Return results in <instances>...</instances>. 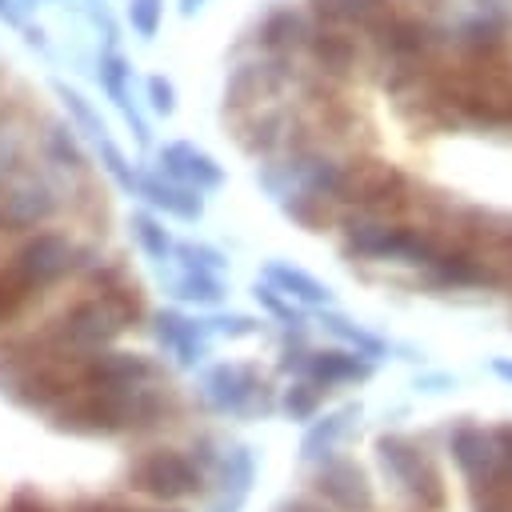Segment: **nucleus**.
<instances>
[{
  "label": "nucleus",
  "mask_w": 512,
  "mask_h": 512,
  "mask_svg": "<svg viewBox=\"0 0 512 512\" xmlns=\"http://www.w3.org/2000/svg\"><path fill=\"white\" fill-rule=\"evenodd\" d=\"M96 84L100 92L116 104V112L124 116V124L132 128V136L140 144H152V132H148V120L140 116L136 100H132V60L120 52V44H104L96 52Z\"/></svg>",
  "instance_id": "obj_15"
},
{
  "label": "nucleus",
  "mask_w": 512,
  "mask_h": 512,
  "mask_svg": "<svg viewBox=\"0 0 512 512\" xmlns=\"http://www.w3.org/2000/svg\"><path fill=\"white\" fill-rule=\"evenodd\" d=\"M152 332H156L160 348H168V352L176 356L180 368H196V364L212 352V340H216L204 320L184 316L180 308H160V312H152Z\"/></svg>",
  "instance_id": "obj_19"
},
{
  "label": "nucleus",
  "mask_w": 512,
  "mask_h": 512,
  "mask_svg": "<svg viewBox=\"0 0 512 512\" xmlns=\"http://www.w3.org/2000/svg\"><path fill=\"white\" fill-rule=\"evenodd\" d=\"M176 408L168 388H156L152 380L144 384H108V388H76L64 396L48 416L52 432L64 436H124V432H144L168 420Z\"/></svg>",
  "instance_id": "obj_1"
},
{
  "label": "nucleus",
  "mask_w": 512,
  "mask_h": 512,
  "mask_svg": "<svg viewBox=\"0 0 512 512\" xmlns=\"http://www.w3.org/2000/svg\"><path fill=\"white\" fill-rule=\"evenodd\" d=\"M36 4H40V0H20V8H24V12H32Z\"/></svg>",
  "instance_id": "obj_47"
},
{
  "label": "nucleus",
  "mask_w": 512,
  "mask_h": 512,
  "mask_svg": "<svg viewBox=\"0 0 512 512\" xmlns=\"http://www.w3.org/2000/svg\"><path fill=\"white\" fill-rule=\"evenodd\" d=\"M480 4H484V8H496V0H480Z\"/></svg>",
  "instance_id": "obj_49"
},
{
  "label": "nucleus",
  "mask_w": 512,
  "mask_h": 512,
  "mask_svg": "<svg viewBox=\"0 0 512 512\" xmlns=\"http://www.w3.org/2000/svg\"><path fill=\"white\" fill-rule=\"evenodd\" d=\"M136 196L152 208V212H164L172 220H184V224H196L204 216V192L156 172V168H140L136 176Z\"/></svg>",
  "instance_id": "obj_20"
},
{
  "label": "nucleus",
  "mask_w": 512,
  "mask_h": 512,
  "mask_svg": "<svg viewBox=\"0 0 512 512\" xmlns=\"http://www.w3.org/2000/svg\"><path fill=\"white\" fill-rule=\"evenodd\" d=\"M316 320L324 324L328 336H336L344 348H352V352H360V356H368V360H376V356L388 352V344H384L376 332L360 328L356 320H348V316H340V312H332V308H316Z\"/></svg>",
  "instance_id": "obj_28"
},
{
  "label": "nucleus",
  "mask_w": 512,
  "mask_h": 512,
  "mask_svg": "<svg viewBox=\"0 0 512 512\" xmlns=\"http://www.w3.org/2000/svg\"><path fill=\"white\" fill-rule=\"evenodd\" d=\"M164 4L168 0H128L124 4V20L140 40H156L160 24H164Z\"/></svg>",
  "instance_id": "obj_33"
},
{
  "label": "nucleus",
  "mask_w": 512,
  "mask_h": 512,
  "mask_svg": "<svg viewBox=\"0 0 512 512\" xmlns=\"http://www.w3.org/2000/svg\"><path fill=\"white\" fill-rule=\"evenodd\" d=\"M72 208V184L40 168L36 160L0 188V236H28L56 224Z\"/></svg>",
  "instance_id": "obj_3"
},
{
  "label": "nucleus",
  "mask_w": 512,
  "mask_h": 512,
  "mask_svg": "<svg viewBox=\"0 0 512 512\" xmlns=\"http://www.w3.org/2000/svg\"><path fill=\"white\" fill-rule=\"evenodd\" d=\"M376 460H380L384 476L408 500H416L424 512H444V504H448L444 476L416 440H408L400 432H384V436H376Z\"/></svg>",
  "instance_id": "obj_5"
},
{
  "label": "nucleus",
  "mask_w": 512,
  "mask_h": 512,
  "mask_svg": "<svg viewBox=\"0 0 512 512\" xmlns=\"http://www.w3.org/2000/svg\"><path fill=\"white\" fill-rule=\"evenodd\" d=\"M168 292L184 304H200V308H216L224 300V280L220 272H208V268H176V276H168Z\"/></svg>",
  "instance_id": "obj_27"
},
{
  "label": "nucleus",
  "mask_w": 512,
  "mask_h": 512,
  "mask_svg": "<svg viewBox=\"0 0 512 512\" xmlns=\"http://www.w3.org/2000/svg\"><path fill=\"white\" fill-rule=\"evenodd\" d=\"M324 384H316V380H308V376H296L288 388H284V400H280V408L292 416V420H308L316 408H320V400H324Z\"/></svg>",
  "instance_id": "obj_32"
},
{
  "label": "nucleus",
  "mask_w": 512,
  "mask_h": 512,
  "mask_svg": "<svg viewBox=\"0 0 512 512\" xmlns=\"http://www.w3.org/2000/svg\"><path fill=\"white\" fill-rule=\"evenodd\" d=\"M204 484H208L204 468L176 448H152V452L136 456L128 468V488L148 500H160V504L192 500L204 492Z\"/></svg>",
  "instance_id": "obj_6"
},
{
  "label": "nucleus",
  "mask_w": 512,
  "mask_h": 512,
  "mask_svg": "<svg viewBox=\"0 0 512 512\" xmlns=\"http://www.w3.org/2000/svg\"><path fill=\"white\" fill-rule=\"evenodd\" d=\"M96 144V164H100V172L120 188V192H128V196H136V176H140V164H132L116 144H112V136H100V140H92Z\"/></svg>",
  "instance_id": "obj_31"
},
{
  "label": "nucleus",
  "mask_w": 512,
  "mask_h": 512,
  "mask_svg": "<svg viewBox=\"0 0 512 512\" xmlns=\"http://www.w3.org/2000/svg\"><path fill=\"white\" fill-rule=\"evenodd\" d=\"M212 472H216V488H220L216 512H240V504L248 500V492L256 484V452L248 444H228L216 456Z\"/></svg>",
  "instance_id": "obj_22"
},
{
  "label": "nucleus",
  "mask_w": 512,
  "mask_h": 512,
  "mask_svg": "<svg viewBox=\"0 0 512 512\" xmlns=\"http://www.w3.org/2000/svg\"><path fill=\"white\" fill-rule=\"evenodd\" d=\"M56 96H60V104H64V112H68V124H72L76 132H84L88 140L108 136V124L100 120V112L92 108V100H88L80 88H72V84H64V80H56Z\"/></svg>",
  "instance_id": "obj_30"
},
{
  "label": "nucleus",
  "mask_w": 512,
  "mask_h": 512,
  "mask_svg": "<svg viewBox=\"0 0 512 512\" xmlns=\"http://www.w3.org/2000/svg\"><path fill=\"white\" fill-rule=\"evenodd\" d=\"M156 172L196 188V192H216L224 188L228 172L224 164H216V156H208L204 148H196L192 140H168L156 148Z\"/></svg>",
  "instance_id": "obj_16"
},
{
  "label": "nucleus",
  "mask_w": 512,
  "mask_h": 512,
  "mask_svg": "<svg viewBox=\"0 0 512 512\" xmlns=\"http://www.w3.org/2000/svg\"><path fill=\"white\" fill-rule=\"evenodd\" d=\"M280 372H292V376H308L316 384H360L372 376V360L352 352V348H320V352H308V348H288L284 360H280Z\"/></svg>",
  "instance_id": "obj_13"
},
{
  "label": "nucleus",
  "mask_w": 512,
  "mask_h": 512,
  "mask_svg": "<svg viewBox=\"0 0 512 512\" xmlns=\"http://www.w3.org/2000/svg\"><path fill=\"white\" fill-rule=\"evenodd\" d=\"M272 512H328V508L316 504V500H308V496H292V500H280Z\"/></svg>",
  "instance_id": "obj_41"
},
{
  "label": "nucleus",
  "mask_w": 512,
  "mask_h": 512,
  "mask_svg": "<svg viewBox=\"0 0 512 512\" xmlns=\"http://www.w3.org/2000/svg\"><path fill=\"white\" fill-rule=\"evenodd\" d=\"M252 296H256V304H260L268 316H276L280 324H292V328L304 324V316L296 312V300H288L284 292H276L268 280H256V284H252Z\"/></svg>",
  "instance_id": "obj_35"
},
{
  "label": "nucleus",
  "mask_w": 512,
  "mask_h": 512,
  "mask_svg": "<svg viewBox=\"0 0 512 512\" xmlns=\"http://www.w3.org/2000/svg\"><path fill=\"white\" fill-rule=\"evenodd\" d=\"M304 64L336 84H344L356 64H360V48H356V36L348 28H336V24H324L312 16V28H308V40H304Z\"/></svg>",
  "instance_id": "obj_14"
},
{
  "label": "nucleus",
  "mask_w": 512,
  "mask_h": 512,
  "mask_svg": "<svg viewBox=\"0 0 512 512\" xmlns=\"http://www.w3.org/2000/svg\"><path fill=\"white\" fill-rule=\"evenodd\" d=\"M160 364L144 352H124V348H96L72 360V380L76 388H108V384H144L156 380Z\"/></svg>",
  "instance_id": "obj_9"
},
{
  "label": "nucleus",
  "mask_w": 512,
  "mask_h": 512,
  "mask_svg": "<svg viewBox=\"0 0 512 512\" xmlns=\"http://www.w3.org/2000/svg\"><path fill=\"white\" fill-rule=\"evenodd\" d=\"M396 0H304V8L324 20V24H336V28H348L352 36H368L372 24L392 8Z\"/></svg>",
  "instance_id": "obj_25"
},
{
  "label": "nucleus",
  "mask_w": 512,
  "mask_h": 512,
  "mask_svg": "<svg viewBox=\"0 0 512 512\" xmlns=\"http://www.w3.org/2000/svg\"><path fill=\"white\" fill-rule=\"evenodd\" d=\"M264 280H268L276 292H284L288 300L304 304V308H328V304H332V288H328L324 280H316L312 272L296 268V264L268 260V264H264Z\"/></svg>",
  "instance_id": "obj_26"
},
{
  "label": "nucleus",
  "mask_w": 512,
  "mask_h": 512,
  "mask_svg": "<svg viewBox=\"0 0 512 512\" xmlns=\"http://www.w3.org/2000/svg\"><path fill=\"white\" fill-rule=\"evenodd\" d=\"M28 20V12L20 8V0H0V24L4 28H20Z\"/></svg>",
  "instance_id": "obj_40"
},
{
  "label": "nucleus",
  "mask_w": 512,
  "mask_h": 512,
  "mask_svg": "<svg viewBox=\"0 0 512 512\" xmlns=\"http://www.w3.org/2000/svg\"><path fill=\"white\" fill-rule=\"evenodd\" d=\"M16 32H24V44H28V48H48V40H44V28H40V24L24 20Z\"/></svg>",
  "instance_id": "obj_42"
},
{
  "label": "nucleus",
  "mask_w": 512,
  "mask_h": 512,
  "mask_svg": "<svg viewBox=\"0 0 512 512\" xmlns=\"http://www.w3.org/2000/svg\"><path fill=\"white\" fill-rule=\"evenodd\" d=\"M48 292L40 288V280L24 268V260L8 248L0 252V328L16 324L32 304H40Z\"/></svg>",
  "instance_id": "obj_23"
},
{
  "label": "nucleus",
  "mask_w": 512,
  "mask_h": 512,
  "mask_svg": "<svg viewBox=\"0 0 512 512\" xmlns=\"http://www.w3.org/2000/svg\"><path fill=\"white\" fill-rule=\"evenodd\" d=\"M128 504L120 496H76L68 504V512H124Z\"/></svg>",
  "instance_id": "obj_39"
},
{
  "label": "nucleus",
  "mask_w": 512,
  "mask_h": 512,
  "mask_svg": "<svg viewBox=\"0 0 512 512\" xmlns=\"http://www.w3.org/2000/svg\"><path fill=\"white\" fill-rule=\"evenodd\" d=\"M84 280L92 284V292L124 320V328H132V324H140L144 316H148V308H144V292H140V280L120 264V260H96L88 272H84Z\"/></svg>",
  "instance_id": "obj_17"
},
{
  "label": "nucleus",
  "mask_w": 512,
  "mask_h": 512,
  "mask_svg": "<svg viewBox=\"0 0 512 512\" xmlns=\"http://www.w3.org/2000/svg\"><path fill=\"white\" fill-rule=\"evenodd\" d=\"M200 396L212 412H224V416H264L272 412V396L264 388V376L256 364H212L204 376H200Z\"/></svg>",
  "instance_id": "obj_7"
},
{
  "label": "nucleus",
  "mask_w": 512,
  "mask_h": 512,
  "mask_svg": "<svg viewBox=\"0 0 512 512\" xmlns=\"http://www.w3.org/2000/svg\"><path fill=\"white\" fill-rule=\"evenodd\" d=\"M144 100H148V108H152L156 116H172V112H176V88H172V80L160 76V72H152V76L144 80Z\"/></svg>",
  "instance_id": "obj_37"
},
{
  "label": "nucleus",
  "mask_w": 512,
  "mask_h": 512,
  "mask_svg": "<svg viewBox=\"0 0 512 512\" xmlns=\"http://www.w3.org/2000/svg\"><path fill=\"white\" fill-rule=\"evenodd\" d=\"M36 164L48 168L52 176L68 180V184H80V180L92 176V160L80 144V132L68 120H56V116H44V112H40V124H36Z\"/></svg>",
  "instance_id": "obj_11"
},
{
  "label": "nucleus",
  "mask_w": 512,
  "mask_h": 512,
  "mask_svg": "<svg viewBox=\"0 0 512 512\" xmlns=\"http://www.w3.org/2000/svg\"><path fill=\"white\" fill-rule=\"evenodd\" d=\"M32 332L40 336V344L52 356H84V352L116 344V336L124 332V320L92 292V296H80L68 308H60L56 316L36 324Z\"/></svg>",
  "instance_id": "obj_4"
},
{
  "label": "nucleus",
  "mask_w": 512,
  "mask_h": 512,
  "mask_svg": "<svg viewBox=\"0 0 512 512\" xmlns=\"http://www.w3.org/2000/svg\"><path fill=\"white\" fill-rule=\"evenodd\" d=\"M496 440H500L504 464H508V472H512V424H500V428H496Z\"/></svg>",
  "instance_id": "obj_43"
},
{
  "label": "nucleus",
  "mask_w": 512,
  "mask_h": 512,
  "mask_svg": "<svg viewBox=\"0 0 512 512\" xmlns=\"http://www.w3.org/2000/svg\"><path fill=\"white\" fill-rule=\"evenodd\" d=\"M448 52L456 56H472V60H484V56H504L508 48V16L500 8H484L468 20H460L448 36H444Z\"/></svg>",
  "instance_id": "obj_21"
},
{
  "label": "nucleus",
  "mask_w": 512,
  "mask_h": 512,
  "mask_svg": "<svg viewBox=\"0 0 512 512\" xmlns=\"http://www.w3.org/2000/svg\"><path fill=\"white\" fill-rule=\"evenodd\" d=\"M172 260L184 264V268H208V272H220L228 264L224 252L212 248V244H204V240H176L172 244Z\"/></svg>",
  "instance_id": "obj_34"
},
{
  "label": "nucleus",
  "mask_w": 512,
  "mask_h": 512,
  "mask_svg": "<svg viewBox=\"0 0 512 512\" xmlns=\"http://www.w3.org/2000/svg\"><path fill=\"white\" fill-rule=\"evenodd\" d=\"M412 4H416V8H436L440 0H412Z\"/></svg>",
  "instance_id": "obj_46"
},
{
  "label": "nucleus",
  "mask_w": 512,
  "mask_h": 512,
  "mask_svg": "<svg viewBox=\"0 0 512 512\" xmlns=\"http://www.w3.org/2000/svg\"><path fill=\"white\" fill-rule=\"evenodd\" d=\"M312 488L340 512H372L376 508V492H372V480L368 472L356 464V460H324Z\"/></svg>",
  "instance_id": "obj_18"
},
{
  "label": "nucleus",
  "mask_w": 512,
  "mask_h": 512,
  "mask_svg": "<svg viewBox=\"0 0 512 512\" xmlns=\"http://www.w3.org/2000/svg\"><path fill=\"white\" fill-rule=\"evenodd\" d=\"M416 184L408 172H400L388 160H372V156H356L340 164V180L332 192V204H344L352 212H368V216H392L400 220L412 204H416Z\"/></svg>",
  "instance_id": "obj_2"
},
{
  "label": "nucleus",
  "mask_w": 512,
  "mask_h": 512,
  "mask_svg": "<svg viewBox=\"0 0 512 512\" xmlns=\"http://www.w3.org/2000/svg\"><path fill=\"white\" fill-rule=\"evenodd\" d=\"M4 512H56V504H52L44 492H36L32 484H24V488H16V492L8 496Z\"/></svg>",
  "instance_id": "obj_38"
},
{
  "label": "nucleus",
  "mask_w": 512,
  "mask_h": 512,
  "mask_svg": "<svg viewBox=\"0 0 512 512\" xmlns=\"http://www.w3.org/2000/svg\"><path fill=\"white\" fill-rule=\"evenodd\" d=\"M124 512H136V508H132V504H128V508H124ZM152 512H180V508H152Z\"/></svg>",
  "instance_id": "obj_48"
},
{
  "label": "nucleus",
  "mask_w": 512,
  "mask_h": 512,
  "mask_svg": "<svg viewBox=\"0 0 512 512\" xmlns=\"http://www.w3.org/2000/svg\"><path fill=\"white\" fill-rule=\"evenodd\" d=\"M492 372H496L500 380H512V360H508V356H496V360H492Z\"/></svg>",
  "instance_id": "obj_44"
},
{
  "label": "nucleus",
  "mask_w": 512,
  "mask_h": 512,
  "mask_svg": "<svg viewBox=\"0 0 512 512\" xmlns=\"http://www.w3.org/2000/svg\"><path fill=\"white\" fill-rule=\"evenodd\" d=\"M128 228H132V240H136V248L148 256V260H156V264H164V260H172V232L164 228V220L152 212V208H136L132 216H128Z\"/></svg>",
  "instance_id": "obj_29"
},
{
  "label": "nucleus",
  "mask_w": 512,
  "mask_h": 512,
  "mask_svg": "<svg viewBox=\"0 0 512 512\" xmlns=\"http://www.w3.org/2000/svg\"><path fill=\"white\" fill-rule=\"evenodd\" d=\"M360 412H364L360 404H340V408L324 412L320 420H312L304 428V436H300V456L304 460H328L336 452V444L352 432V424L360 420Z\"/></svg>",
  "instance_id": "obj_24"
},
{
  "label": "nucleus",
  "mask_w": 512,
  "mask_h": 512,
  "mask_svg": "<svg viewBox=\"0 0 512 512\" xmlns=\"http://www.w3.org/2000/svg\"><path fill=\"white\" fill-rule=\"evenodd\" d=\"M204 4H208V0H180L176 8H180V16H196V12L204 8Z\"/></svg>",
  "instance_id": "obj_45"
},
{
  "label": "nucleus",
  "mask_w": 512,
  "mask_h": 512,
  "mask_svg": "<svg viewBox=\"0 0 512 512\" xmlns=\"http://www.w3.org/2000/svg\"><path fill=\"white\" fill-rule=\"evenodd\" d=\"M204 324L212 336H228V340H244V336L260 332V320L248 312H212V316H204Z\"/></svg>",
  "instance_id": "obj_36"
},
{
  "label": "nucleus",
  "mask_w": 512,
  "mask_h": 512,
  "mask_svg": "<svg viewBox=\"0 0 512 512\" xmlns=\"http://www.w3.org/2000/svg\"><path fill=\"white\" fill-rule=\"evenodd\" d=\"M452 460H456V468L464 472L468 492L504 484V480L512 476L508 464H504V452H500L496 432H488V428H480V424H464V428L452 432Z\"/></svg>",
  "instance_id": "obj_10"
},
{
  "label": "nucleus",
  "mask_w": 512,
  "mask_h": 512,
  "mask_svg": "<svg viewBox=\"0 0 512 512\" xmlns=\"http://www.w3.org/2000/svg\"><path fill=\"white\" fill-rule=\"evenodd\" d=\"M0 240H4V236H0ZM0 252H4V248H0Z\"/></svg>",
  "instance_id": "obj_50"
},
{
  "label": "nucleus",
  "mask_w": 512,
  "mask_h": 512,
  "mask_svg": "<svg viewBox=\"0 0 512 512\" xmlns=\"http://www.w3.org/2000/svg\"><path fill=\"white\" fill-rule=\"evenodd\" d=\"M40 112L24 92H0V188L36 160Z\"/></svg>",
  "instance_id": "obj_8"
},
{
  "label": "nucleus",
  "mask_w": 512,
  "mask_h": 512,
  "mask_svg": "<svg viewBox=\"0 0 512 512\" xmlns=\"http://www.w3.org/2000/svg\"><path fill=\"white\" fill-rule=\"evenodd\" d=\"M212 512H216V508H212Z\"/></svg>",
  "instance_id": "obj_51"
},
{
  "label": "nucleus",
  "mask_w": 512,
  "mask_h": 512,
  "mask_svg": "<svg viewBox=\"0 0 512 512\" xmlns=\"http://www.w3.org/2000/svg\"><path fill=\"white\" fill-rule=\"evenodd\" d=\"M312 28V12L304 4H272L248 32V48L268 52V56H284V60H300L304 56V40Z\"/></svg>",
  "instance_id": "obj_12"
}]
</instances>
